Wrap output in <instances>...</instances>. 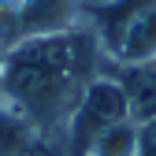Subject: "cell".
Wrapping results in <instances>:
<instances>
[{
    "instance_id": "cell-2",
    "label": "cell",
    "mask_w": 156,
    "mask_h": 156,
    "mask_svg": "<svg viewBox=\"0 0 156 156\" xmlns=\"http://www.w3.org/2000/svg\"><path fill=\"white\" fill-rule=\"evenodd\" d=\"M130 119V97L123 89V82L115 74H97L86 86L82 101H78L71 126H67V156H86V149L93 145L97 134H104L115 123Z\"/></svg>"
},
{
    "instance_id": "cell-9",
    "label": "cell",
    "mask_w": 156,
    "mask_h": 156,
    "mask_svg": "<svg viewBox=\"0 0 156 156\" xmlns=\"http://www.w3.org/2000/svg\"><path fill=\"white\" fill-rule=\"evenodd\" d=\"M4 63H8V48H0V78H4Z\"/></svg>"
},
{
    "instance_id": "cell-7",
    "label": "cell",
    "mask_w": 156,
    "mask_h": 156,
    "mask_svg": "<svg viewBox=\"0 0 156 156\" xmlns=\"http://www.w3.org/2000/svg\"><path fill=\"white\" fill-rule=\"evenodd\" d=\"M138 156H156V115L138 123Z\"/></svg>"
},
{
    "instance_id": "cell-6",
    "label": "cell",
    "mask_w": 156,
    "mask_h": 156,
    "mask_svg": "<svg viewBox=\"0 0 156 156\" xmlns=\"http://www.w3.org/2000/svg\"><path fill=\"white\" fill-rule=\"evenodd\" d=\"M86 156H138V123H115L104 134H97L93 145L86 149Z\"/></svg>"
},
{
    "instance_id": "cell-5",
    "label": "cell",
    "mask_w": 156,
    "mask_h": 156,
    "mask_svg": "<svg viewBox=\"0 0 156 156\" xmlns=\"http://www.w3.org/2000/svg\"><path fill=\"white\" fill-rule=\"evenodd\" d=\"M37 145H41V138L34 134V126L11 104L0 101V156H26Z\"/></svg>"
},
{
    "instance_id": "cell-3",
    "label": "cell",
    "mask_w": 156,
    "mask_h": 156,
    "mask_svg": "<svg viewBox=\"0 0 156 156\" xmlns=\"http://www.w3.org/2000/svg\"><path fill=\"white\" fill-rule=\"evenodd\" d=\"M108 60L115 67H145L156 63V0H145L141 8H134L119 34L108 45Z\"/></svg>"
},
{
    "instance_id": "cell-4",
    "label": "cell",
    "mask_w": 156,
    "mask_h": 156,
    "mask_svg": "<svg viewBox=\"0 0 156 156\" xmlns=\"http://www.w3.org/2000/svg\"><path fill=\"white\" fill-rule=\"evenodd\" d=\"M74 26H86L78 0H19V30H23V37L67 34Z\"/></svg>"
},
{
    "instance_id": "cell-1",
    "label": "cell",
    "mask_w": 156,
    "mask_h": 156,
    "mask_svg": "<svg viewBox=\"0 0 156 156\" xmlns=\"http://www.w3.org/2000/svg\"><path fill=\"white\" fill-rule=\"evenodd\" d=\"M108 48L101 34L74 26L67 34L23 37L8 48L0 101L11 104L52 152L67 156V126L86 86L104 74Z\"/></svg>"
},
{
    "instance_id": "cell-8",
    "label": "cell",
    "mask_w": 156,
    "mask_h": 156,
    "mask_svg": "<svg viewBox=\"0 0 156 156\" xmlns=\"http://www.w3.org/2000/svg\"><path fill=\"white\" fill-rule=\"evenodd\" d=\"M123 0H78V8H82V15L86 11H97V8H119Z\"/></svg>"
},
{
    "instance_id": "cell-10",
    "label": "cell",
    "mask_w": 156,
    "mask_h": 156,
    "mask_svg": "<svg viewBox=\"0 0 156 156\" xmlns=\"http://www.w3.org/2000/svg\"><path fill=\"white\" fill-rule=\"evenodd\" d=\"M8 4H19V0H8Z\"/></svg>"
}]
</instances>
